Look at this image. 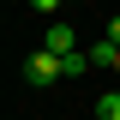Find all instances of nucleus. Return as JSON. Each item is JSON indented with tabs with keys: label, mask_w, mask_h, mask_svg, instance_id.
I'll list each match as a JSON object with an SVG mask.
<instances>
[{
	"label": "nucleus",
	"mask_w": 120,
	"mask_h": 120,
	"mask_svg": "<svg viewBox=\"0 0 120 120\" xmlns=\"http://www.w3.org/2000/svg\"><path fill=\"white\" fill-rule=\"evenodd\" d=\"M60 78H66V66H60V54H48V48H36V54L24 60V84L48 90V84H60Z\"/></svg>",
	"instance_id": "obj_1"
},
{
	"label": "nucleus",
	"mask_w": 120,
	"mask_h": 120,
	"mask_svg": "<svg viewBox=\"0 0 120 120\" xmlns=\"http://www.w3.org/2000/svg\"><path fill=\"white\" fill-rule=\"evenodd\" d=\"M30 6H36V12H60V0H30Z\"/></svg>",
	"instance_id": "obj_5"
},
{
	"label": "nucleus",
	"mask_w": 120,
	"mask_h": 120,
	"mask_svg": "<svg viewBox=\"0 0 120 120\" xmlns=\"http://www.w3.org/2000/svg\"><path fill=\"white\" fill-rule=\"evenodd\" d=\"M72 6H78V0H72Z\"/></svg>",
	"instance_id": "obj_8"
},
{
	"label": "nucleus",
	"mask_w": 120,
	"mask_h": 120,
	"mask_svg": "<svg viewBox=\"0 0 120 120\" xmlns=\"http://www.w3.org/2000/svg\"><path fill=\"white\" fill-rule=\"evenodd\" d=\"M96 120H120V90H102L96 96Z\"/></svg>",
	"instance_id": "obj_4"
},
{
	"label": "nucleus",
	"mask_w": 120,
	"mask_h": 120,
	"mask_svg": "<svg viewBox=\"0 0 120 120\" xmlns=\"http://www.w3.org/2000/svg\"><path fill=\"white\" fill-rule=\"evenodd\" d=\"M42 48H48V54H72V48H78V36H72V24H48V36H42Z\"/></svg>",
	"instance_id": "obj_2"
},
{
	"label": "nucleus",
	"mask_w": 120,
	"mask_h": 120,
	"mask_svg": "<svg viewBox=\"0 0 120 120\" xmlns=\"http://www.w3.org/2000/svg\"><path fill=\"white\" fill-rule=\"evenodd\" d=\"M60 66H66V78H78V72H90L96 60H90V48H72V54H60Z\"/></svg>",
	"instance_id": "obj_3"
},
{
	"label": "nucleus",
	"mask_w": 120,
	"mask_h": 120,
	"mask_svg": "<svg viewBox=\"0 0 120 120\" xmlns=\"http://www.w3.org/2000/svg\"><path fill=\"white\" fill-rule=\"evenodd\" d=\"M108 72H120V48H114V66H108Z\"/></svg>",
	"instance_id": "obj_7"
},
{
	"label": "nucleus",
	"mask_w": 120,
	"mask_h": 120,
	"mask_svg": "<svg viewBox=\"0 0 120 120\" xmlns=\"http://www.w3.org/2000/svg\"><path fill=\"white\" fill-rule=\"evenodd\" d=\"M108 42H120V18H108Z\"/></svg>",
	"instance_id": "obj_6"
}]
</instances>
